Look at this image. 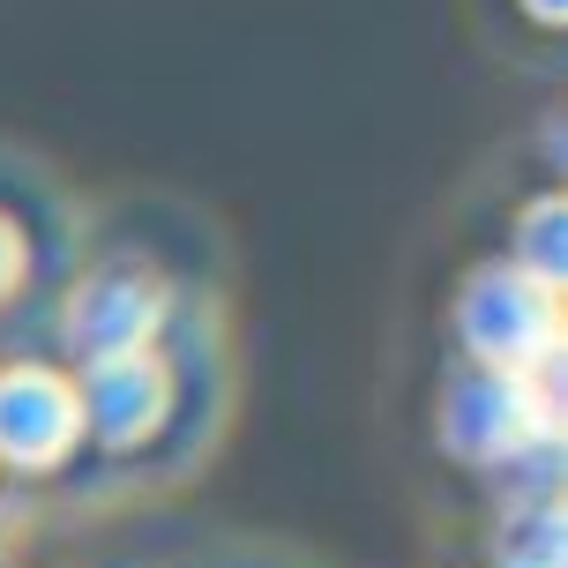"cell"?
Listing matches in <instances>:
<instances>
[{"label": "cell", "mask_w": 568, "mask_h": 568, "mask_svg": "<svg viewBox=\"0 0 568 568\" xmlns=\"http://www.w3.org/2000/svg\"><path fill=\"white\" fill-rule=\"evenodd\" d=\"M516 270L539 284H561V202L554 195L524 210V225H516Z\"/></svg>", "instance_id": "8992f818"}, {"label": "cell", "mask_w": 568, "mask_h": 568, "mask_svg": "<svg viewBox=\"0 0 568 568\" xmlns=\"http://www.w3.org/2000/svg\"><path fill=\"white\" fill-rule=\"evenodd\" d=\"M83 426L98 434V442H142L150 426L172 412V374L158 352H120V359H98V367L83 374Z\"/></svg>", "instance_id": "5b68a950"}, {"label": "cell", "mask_w": 568, "mask_h": 568, "mask_svg": "<svg viewBox=\"0 0 568 568\" xmlns=\"http://www.w3.org/2000/svg\"><path fill=\"white\" fill-rule=\"evenodd\" d=\"M75 442H83V397H75V382H60L45 367L0 374V456L8 464L45 471Z\"/></svg>", "instance_id": "277c9868"}, {"label": "cell", "mask_w": 568, "mask_h": 568, "mask_svg": "<svg viewBox=\"0 0 568 568\" xmlns=\"http://www.w3.org/2000/svg\"><path fill=\"white\" fill-rule=\"evenodd\" d=\"M16 284H23V232L0 217V300H8Z\"/></svg>", "instance_id": "52a82bcc"}, {"label": "cell", "mask_w": 568, "mask_h": 568, "mask_svg": "<svg viewBox=\"0 0 568 568\" xmlns=\"http://www.w3.org/2000/svg\"><path fill=\"white\" fill-rule=\"evenodd\" d=\"M531 16H561V0H531Z\"/></svg>", "instance_id": "ba28073f"}, {"label": "cell", "mask_w": 568, "mask_h": 568, "mask_svg": "<svg viewBox=\"0 0 568 568\" xmlns=\"http://www.w3.org/2000/svg\"><path fill=\"white\" fill-rule=\"evenodd\" d=\"M561 419V404L546 389V367L539 374H464L442 404V434H449L456 456H471V464H516L524 449H539L546 434Z\"/></svg>", "instance_id": "7a4b0ae2"}, {"label": "cell", "mask_w": 568, "mask_h": 568, "mask_svg": "<svg viewBox=\"0 0 568 568\" xmlns=\"http://www.w3.org/2000/svg\"><path fill=\"white\" fill-rule=\"evenodd\" d=\"M456 329L494 374H539L561 352V284L524 277L516 262H494L464 284L456 300Z\"/></svg>", "instance_id": "6da1fadb"}, {"label": "cell", "mask_w": 568, "mask_h": 568, "mask_svg": "<svg viewBox=\"0 0 568 568\" xmlns=\"http://www.w3.org/2000/svg\"><path fill=\"white\" fill-rule=\"evenodd\" d=\"M158 314H165L158 277H142L135 262H105V270H90V277L75 284V300H68V344H75L83 367L120 359V352H150Z\"/></svg>", "instance_id": "3957f363"}]
</instances>
